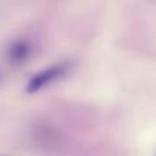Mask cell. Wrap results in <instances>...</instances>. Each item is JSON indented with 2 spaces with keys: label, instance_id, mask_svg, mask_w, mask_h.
Masks as SVG:
<instances>
[{
  "label": "cell",
  "instance_id": "6da1fadb",
  "mask_svg": "<svg viewBox=\"0 0 156 156\" xmlns=\"http://www.w3.org/2000/svg\"><path fill=\"white\" fill-rule=\"evenodd\" d=\"M68 70V62H62V64H56V65H52V67H47L46 70H43L41 73L35 74L27 87H26V91L29 94H34V93H38L40 90H43L44 87L53 83L55 80H58L59 77H62Z\"/></svg>",
  "mask_w": 156,
  "mask_h": 156
},
{
  "label": "cell",
  "instance_id": "7a4b0ae2",
  "mask_svg": "<svg viewBox=\"0 0 156 156\" xmlns=\"http://www.w3.org/2000/svg\"><path fill=\"white\" fill-rule=\"evenodd\" d=\"M32 53V46L29 41L26 40H17L14 41L12 44L8 46V50H6V56H8V61L11 64H23L29 59Z\"/></svg>",
  "mask_w": 156,
  "mask_h": 156
}]
</instances>
